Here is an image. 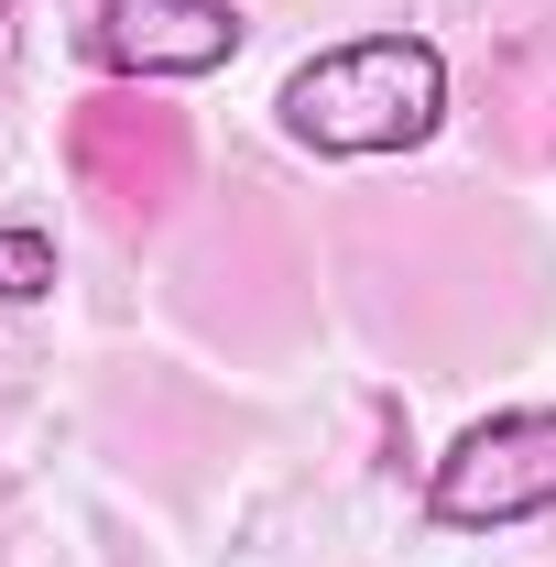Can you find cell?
Wrapping results in <instances>:
<instances>
[{
    "mask_svg": "<svg viewBox=\"0 0 556 567\" xmlns=\"http://www.w3.org/2000/svg\"><path fill=\"white\" fill-rule=\"evenodd\" d=\"M274 121L295 153L317 164H371V153H415L447 121V55L425 33H349V44H317L306 66L274 87Z\"/></svg>",
    "mask_w": 556,
    "mask_h": 567,
    "instance_id": "cell-1",
    "label": "cell"
},
{
    "mask_svg": "<svg viewBox=\"0 0 556 567\" xmlns=\"http://www.w3.org/2000/svg\"><path fill=\"white\" fill-rule=\"evenodd\" d=\"M425 513L447 535H502V524L556 513V404H502V415H481L436 458Z\"/></svg>",
    "mask_w": 556,
    "mask_h": 567,
    "instance_id": "cell-2",
    "label": "cell"
},
{
    "mask_svg": "<svg viewBox=\"0 0 556 567\" xmlns=\"http://www.w3.org/2000/svg\"><path fill=\"white\" fill-rule=\"evenodd\" d=\"M251 44V22L229 0H99L76 22V55L99 76H142V87H186V76H218Z\"/></svg>",
    "mask_w": 556,
    "mask_h": 567,
    "instance_id": "cell-3",
    "label": "cell"
},
{
    "mask_svg": "<svg viewBox=\"0 0 556 567\" xmlns=\"http://www.w3.org/2000/svg\"><path fill=\"white\" fill-rule=\"evenodd\" d=\"M44 295H55V229L11 218L0 229V306H44Z\"/></svg>",
    "mask_w": 556,
    "mask_h": 567,
    "instance_id": "cell-4",
    "label": "cell"
},
{
    "mask_svg": "<svg viewBox=\"0 0 556 567\" xmlns=\"http://www.w3.org/2000/svg\"><path fill=\"white\" fill-rule=\"evenodd\" d=\"M11 11H22V0H0V22H11Z\"/></svg>",
    "mask_w": 556,
    "mask_h": 567,
    "instance_id": "cell-5",
    "label": "cell"
}]
</instances>
